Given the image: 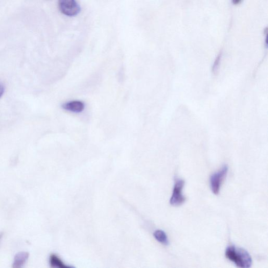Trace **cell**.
Instances as JSON below:
<instances>
[{"instance_id": "8fae6325", "label": "cell", "mask_w": 268, "mask_h": 268, "mask_svg": "<svg viewBox=\"0 0 268 268\" xmlns=\"http://www.w3.org/2000/svg\"><path fill=\"white\" fill-rule=\"evenodd\" d=\"M2 236H3V234L2 233L0 234V241L1 240Z\"/></svg>"}, {"instance_id": "9c48e42d", "label": "cell", "mask_w": 268, "mask_h": 268, "mask_svg": "<svg viewBox=\"0 0 268 268\" xmlns=\"http://www.w3.org/2000/svg\"><path fill=\"white\" fill-rule=\"evenodd\" d=\"M5 91V86L4 84L0 82V99L3 96Z\"/></svg>"}, {"instance_id": "277c9868", "label": "cell", "mask_w": 268, "mask_h": 268, "mask_svg": "<svg viewBox=\"0 0 268 268\" xmlns=\"http://www.w3.org/2000/svg\"><path fill=\"white\" fill-rule=\"evenodd\" d=\"M59 5L61 12L68 17L76 16L81 12L76 0H59Z\"/></svg>"}, {"instance_id": "7a4b0ae2", "label": "cell", "mask_w": 268, "mask_h": 268, "mask_svg": "<svg viewBox=\"0 0 268 268\" xmlns=\"http://www.w3.org/2000/svg\"><path fill=\"white\" fill-rule=\"evenodd\" d=\"M228 170V166L224 165L220 170L214 173L210 178V185L214 194H219L222 183L227 176Z\"/></svg>"}, {"instance_id": "6da1fadb", "label": "cell", "mask_w": 268, "mask_h": 268, "mask_svg": "<svg viewBox=\"0 0 268 268\" xmlns=\"http://www.w3.org/2000/svg\"><path fill=\"white\" fill-rule=\"evenodd\" d=\"M226 256L238 267L247 268L252 265V258L249 253L245 249L234 246H230L227 248Z\"/></svg>"}, {"instance_id": "30bf717a", "label": "cell", "mask_w": 268, "mask_h": 268, "mask_svg": "<svg viewBox=\"0 0 268 268\" xmlns=\"http://www.w3.org/2000/svg\"><path fill=\"white\" fill-rule=\"evenodd\" d=\"M234 4H240L242 0H232Z\"/></svg>"}, {"instance_id": "52a82bcc", "label": "cell", "mask_w": 268, "mask_h": 268, "mask_svg": "<svg viewBox=\"0 0 268 268\" xmlns=\"http://www.w3.org/2000/svg\"><path fill=\"white\" fill-rule=\"evenodd\" d=\"M49 264L50 267L54 268H72L71 267L65 265L62 259L56 254L50 255L49 257Z\"/></svg>"}, {"instance_id": "8992f818", "label": "cell", "mask_w": 268, "mask_h": 268, "mask_svg": "<svg viewBox=\"0 0 268 268\" xmlns=\"http://www.w3.org/2000/svg\"><path fill=\"white\" fill-rule=\"evenodd\" d=\"M29 258V253L27 252H20L17 253L14 258L12 267L20 268L23 267Z\"/></svg>"}, {"instance_id": "3957f363", "label": "cell", "mask_w": 268, "mask_h": 268, "mask_svg": "<svg viewBox=\"0 0 268 268\" xmlns=\"http://www.w3.org/2000/svg\"><path fill=\"white\" fill-rule=\"evenodd\" d=\"M185 185L184 180L181 179L176 180L175 186L170 204L174 206H178L183 205L186 201V198L183 193V188Z\"/></svg>"}, {"instance_id": "ba28073f", "label": "cell", "mask_w": 268, "mask_h": 268, "mask_svg": "<svg viewBox=\"0 0 268 268\" xmlns=\"http://www.w3.org/2000/svg\"><path fill=\"white\" fill-rule=\"evenodd\" d=\"M154 237L156 240L159 243L168 246L169 244V242L167 236L162 230H157L155 231L154 233Z\"/></svg>"}, {"instance_id": "5b68a950", "label": "cell", "mask_w": 268, "mask_h": 268, "mask_svg": "<svg viewBox=\"0 0 268 268\" xmlns=\"http://www.w3.org/2000/svg\"><path fill=\"white\" fill-rule=\"evenodd\" d=\"M84 106V104L82 102L78 101H71L62 105L64 110L74 113L82 112Z\"/></svg>"}]
</instances>
